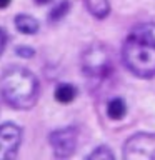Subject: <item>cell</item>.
Segmentation results:
<instances>
[{
  "label": "cell",
  "mask_w": 155,
  "mask_h": 160,
  "mask_svg": "<svg viewBox=\"0 0 155 160\" xmlns=\"http://www.w3.org/2000/svg\"><path fill=\"white\" fill-rule=\"evenodd\" d=\"M125 68L138 78L155 77V25H138L122 45Z\"/></svg>",
  "instance_id": "obj_1"
},
{
  "label": "cell",
  "mask_w": 155,
  "mask_h": 160,
  "mask_svg": "<svg viewBox=\"0 0 155 160\" xmlns=\"http://www.w3.org/2000/svg\"><path fill=\"white\" fill-rule=\"evenodd\" d=\"M0 95L15 110H30L38 102L40 82L32 70L22 65H10L0 75Z\"/></svg>",
  "instance_id": "obj_2"
},
{
  "label": "cell",
  "mask_w": 155,
  "mask_h": 160,
  "mask_svg": "<svg viewBox=\"0 0 155 160\" xmlns=\"http://www.w3.org/2000/svg\"><path fill=\"white\" fill-rule=\"evenodd\" d=\"M80 67L82 73L90 80L102 82L113 70L112 52L103 43H92L80 55Z\"/></svg>",
  "instance_id": "obj_3"
},
{
  "label": "cell",
  "mask_w": 155,
  "mask_h": 160,
  "mask_svg": "<svg viewBox=\"0 0 155 160\" xmlns=\"http://www.w3.org/2000/svg\"><path fill=\"white\" fill-rule=\"evenodd\" d=\"M125 160H155V132H137L123 143Z\"/></svg>",
  "instance_id": "obj_4"
},
{
  "label": "cell",
  "mask_w": 155,
  "mask_h": 160,
  "mask_svg": "<svg viewBox=\"0 0 155 160\" xmlns=\"http://www.w3.org/2000/svg\"><path fill=\"white\" fill-rule=\"evenodd\" d=\"M78 142V130L75 127H62L57 128L48 135V143L52 152L58 158H67L73 155Z\"/></svg>",
  "instance_id": "obj_5"
},
{
  "label": "cell",
  "mask_w": 155,
  "mask_h": 160,
  "mask_svg": "<svg viewBox=\"0 0 155 160\" xmlns=\"http://www.w3.org/2000/svg\"><path fill=\"white\" fill-rule=\"evenodd\" d=\"M22 143V128L13 122L0 125V158H15Z\"/></svg>",
  "instance_id": "obj_6"
},
{
  "label": "cell",
  "mask_w": 155,
  "mask_h": 160,
  "mask_svg": "<svg viewBox=\"0 0 155 160\" xmlns=\"http://www.w3.org/2000/svg\"><path fill=\"white\" fill-rule=\"evenodd\" d=\"M15 28L22 35H35L40 30V22L28 13H17L13 18Z\"/></svg>",
  "instance_id": "obj_7"
},
{
  "label": "cell",
  "mask_w": 155,
  "mask_h": 160,
  "mask_svg": "<svg viewBox=\"0 0 155 160\" xmlns=\"http://www.w3.org/2000/svg\"><path fill=\"white\" fill-rule=\"evenodd\" d=\"M83 5L87 12L92 15L93 18H107L110 13V2L108 0H83Z\"/></svg>",
  "instance_id": "obj_8"
},
{
  "label": "cell",
  "mask_w": 155,
  "mask_h": 160,
  "mask_svg": "<svg viewBox=\"0 0 155 160\" xmlns=\"http://www.w3.org/2000/svg\"><path fill=\"white\" fill-rule=\"evenodd\" d=\"M77 93L78 90L75 85L72 83H67V82H62L55 87V92H53V97L58 103H70L77 98Z\"/></svg>",
  "instance_id": "obj_9"
},
{
  "label": "cell",
  "mask_w": 155,
  "mask_h": 160,
  "mask_svg": "<svg viewBox=\"0 0 155 160\" xmlns=\"http://www.w3.org/2000/svg\"><path fill=\"white\" fill-rule=\"evenodd\" d=\"M127 113V105H125L123 98L113 97L112 100H108L107 103V117L110 120H122Z\"/></svg>",
  "instance_id": "obj_10"
},
{
  "label": "cell",
  "mask_w": 155,
  "mask_h": 160,
  "mask_svg": "<svg viewBox=\"0 0 155 160\" xmlns=\"http://www.w3.org/2000/svg\"><path fill=\"white\" fill-rule=\"evenodd\" d=\"M68 10H70V2L68 0H60V2L50 10L48 20L50 22H58V20H62L65 15L68 13Z\"/></svg>",
  "instance_id": "obj_11"
},
{
  "label": "cell",
  "mask_w": 155,
  "mask_h": 160,
  "mask_svg": "<svg viewBox=\"0 0 155 160\" xmlns=\"http://www.w3.org/2000/svg\"><path fill=\"white\" fill-rule=\"evenodd\" d=\"M87 158H90V160H113L115 155L107 145H98V147H95L92 152L88 153Z\"/></svg>",
  "instance_id": "obj_12"
},
{
  "label": "cell",
  "mask_w": 155,
  "mask_h": 160,
  "mask_svg": "<svg viewBox=\"0 0 155 160\" xmlns=\"http://www.w3.org/2000/svg\"><path fill=\"white\" fill-rule=\"evenodd\" d=\"M15 53L18 55V57H23V58H32L35 55V50L32 47H25V45H18L17 48H15Z\"/></svg>",
  "instance_id": "obj_13"
},
{
  "label": "cell",
  "mask_w": 155,
  "mask_h": 160,
  "mask_svg": "<svg viewBox=\"0 0 155 160\" xmlns=\"http://www.w3.org/2000/svg\"><path fill=\"white\" fill-rule=\"evenodd\" d=\"M5 45H7V37H5L3 30L0 28V57L3 55V50H5Z\"/></svg>",
  "instance_id": "obj_14"
},
{
  "label": "cell",
  "mask_w": 155,
  "mask_h": 160,
  "mask_svg": "<svg viewBox=\"0 0 155 160\" xmlns=\"http://www.w3.org/2000/svg\"><path fill=\"white\" fill-rule=\"evenodd\" d=\"M12 3V0H0V8H7Z\"/></svg>",
  "instance_id": "obj_15"
},
{
  "label": "cell",
  "mask_w": 155,
  "mask_h": 160,
  "mask_svg": "<svg viewBox=\"0 0 155 160\" xmlns=\"http://www.w3.org/2000/svg\"><path fill=\"white\" fill-rule=\"evenodd\" d=\"M33 2L37 3V5H47V3L52 2V0H33Z\"/></svg>",
  "instance_id": "obj_16"
}]
</instances>
